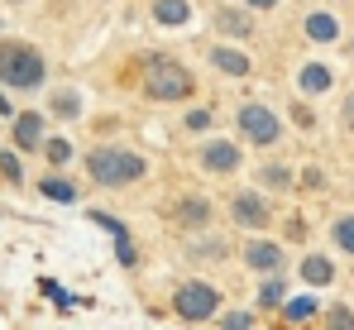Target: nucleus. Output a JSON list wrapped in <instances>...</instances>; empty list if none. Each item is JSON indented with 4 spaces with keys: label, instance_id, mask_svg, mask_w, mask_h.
<instances>
[{
    "label": "nucleus",
    "instance_id": "20",
    "mask_svg": "<svg viewBox=\"0 0 354 330\" xmlns=\"http://www.w3.org/2000/svg\"><path fill=\"white\" fill-rule=\"evenodd\" d=\"M39 196H48V201H62V206H72L82 192H77V182H67L58 172H48V177H39Z\"/></svg>",
    "mask_w": 354,
    "mask_h": 330
},
{
    "label": "nucleus",
    "instance_id": "24",
    "mask_svg": "<svg viewBox=\"0 0 354 330\" xmlns=\"http://www.w3.org/2000/svg\"><path fill=\"white\" fill-rule=\"evenodd\" d=\"M283 302V277L263 273V287H259V306H278Z\"/></svg>",
    "mask_w": 354,
    "mask_h": 330
},
{
    "label": "nucleus",
    "instance_id": "30",
    "mask_svg": "<svg viewBox=\"0 0 354 330\" xmlns=\"http://www.w3.org/2000/svg\"><path fill=\"white\" fill-rule=\"evenodd\" d=\"M340 120H345V129H354V91L345 96V110H340Z\"/></svg>",
    "mask_w": 354,
    "mask_h": 330
},
{
    "label": "nucleus",
    "instance_id": "22",
    "mask_svg": "<svg viewBox=\"0 0 354 330\" xmlns=\"http://www.w3.org/2000/svg\"><path fill=\"white\" fill-rule=\"evenodd\" d=\"M301 282H311V287L335 282V264H330L326 254H306V259H301Z\"/></svg>",
    "mask_w": 354,
    "mask_h": 330
},
{
    "label": "nucleus",
    "instance_id": "15",
    "mask_svg": "<svg viewBox=\"0 0 354 330\" xmlns=\"http://www.w3.org/2000/svg\"><path fill=\"white\" fill-rule=\"evenodd\" d=\"M330 86H335V72L326 62H301V72H297V91L301 96H326Z\"/></svg>",
    "mask_w": 354,
    "mask_h": 330
},
{
    "label": "nucleus",
    "instance_id": "17",
    "mask_svg": "<svg viewBox=\"0 0 354 330\" xmlns=\"http://www.w3.org/2000/svg\"><path fill=\"white\" fill-rule=\"evenodd\" d=\"M177 129L192 134V139H206V134L216 129V110H211V106H192V101H187L182 120H177Z\"/></svg>",
    "mask_w": 354,
    "mask_h": 330
},
{
    "label": "nucleus",
    "instance_id": "3",
    "mask_svg": "<svg viewBox=\"0 0 354 330\" xmlns=\"http://www.w3.org/2000/svg\"><path fill=\"white\" fill-rule=\"evenodd\" d=\"M48 82V57L29 39H0V86L5 91H39Z\"/></svg>",
    "mask_w": 354,
    "mask_h": 330
},
{
    "label": "nucleus",
    "instance_id": "4",
    "mask_svg": "<svg viewBox=\"0 0 354 330\" xmlns=\"http://www.w3.org/2000/svg\"><path fill=\"white\" fill-rule=\"evenodd\" d=\"M235 139L244 149H273L283 139V115L268 106V101H239L235 106Z\"/></svg>",
    "mask_w": 354,
    "mask_h": 330
},
{
    "label": "nucleus",
    "instance_id": "21",
    "mask_svg": "<svg viewBox=\"0 0 354 330\" xmlns=\"http://www.w3.org/2000/svg\"><path fill=\"white\" fill-rule=\"evenodd\" d=\"M225 254H230V244H225L221 235H201V239L187 244V259H201V264H216V259H225Z\"/></svg>",
    "mask_w": 354,
    "mask_h": 330
},
{
    "label": "nucleus",
    "instance_id": "14",
    "mask_svg": "<svg viewBox=\"0 0 354 330\" xmlns=\"http://www.w3.org/2000/svg\"><path fill=\"white\" fill-rule=\"evenodd\" d=\"M192 0H149V19L158 29H187L192 24Z\"/></svg>",
    "mask_w": 354,
    "mask_h": 330
},
{
    "label": "nucleus",
    "instance_id": "35",
    "mask_svg": "<svg viewBox=\"0 0 354 330\" xmlns=\"http://www.w3.org/2000/svg\"><path fill=\"white\" fill-rule=\"evenodd\" d=\"M350 53H354V39H350Z\"/></svg>",
    "mask_w": 354,
    "mask_h": 330
},
{
    "label": "nucleus",
    "instance_id": "9",
    "mask_svg": "<svg viewBox=\"0 0 354 330\" xmlns=\"http://www.w3.org/2000/svg\"><path fill=\"white\" fill-rule=\"evenodd\" d=\"M44 134H48L44 110H15L10 115V144H15V154H39Z\"/></svg>",
    "mask_w": 354,
    "mask_h": 330
},
{
    "label": "nucleus",
    "instance_id": "12",
    "mask_svg": "<svg viewBox=\"0 0 354 330\" xmlns=\"http://www.w3.org/2000/svg\"><path fill=\"white\" fill-rule=\"evenodd\" d=\"M48 115L62 120V125H77L86 115V91L82 86H53L48 91Z\"/></svg>",
    "mask_w": 354,
    "mask_h": 330
},
{
    "label": "nucleus",
    "instance_id": "29",
    "mask_svg": "<svg viewBox=\"0 0 354 330\" xmlns=\"http://www.w3.org/2000/svg\"><path fill=\"white\" fill-rule=\"evenodd\" d=\"M301 187H326V172H321V167H306V172H301Z\"/></svg>",
    "mask_w": 354,
    "mask_h": 330
},
{
    "label": "nucleus",
    "instance_id": "32",
    "mask_svg": "<svg viewBox=\"0 0 354 330\" xmlns=\"http://www.w3.org/2000/svg\"><path fill=\"white\" fill-rule=\"evenodd\" d=\"M244 5H249V10H278L283 0H244Z\"/></svg>",
    "mask_w": 354,
    "mask_h": 330
},
{
    "label": "nucleus",
    "instance_id": "18",
    "mask_svg": "<svg viewBox=\"0 0 354 330\" xmlns=\"http://www.w3.org/2000/svg\"><path fill=\"white\" fill-rule=\"evenodd\" d=\"M254 182H259V187H268V192H292L297 172L288 163H273V158H268V163L254 167Z\"/></svg>",
    "mask_w": 354,
    "mask_h": 330
},
{
    "label": "nucleus",
    "instance_id": "27",
    "mask_svg": "<svg viewBox=\"0 0 354 330\" xmlns=\"http://www.w3.org/2000/svg\"><path fill=\"white\" fill-rule=\"evenodd\" d=\"M221 330H254V316H249V311H235V306H230V311L221 316Z\"/></svg>",
    "mask_w": 354,
    "mask_h": 330
},
{
    "label": "nucleus",
    "instance_id": "5",
    "mask_svg": "<svg viewBox=\"0 0 354 330\" xmlns=\"http://www.w3.org/2000/svg\"><path fill=\"white\" fill-rule=\"evenodd\" d=\"M192 163H196V172H206V177H230V172L244 167V144L239 139H221V134H206V139H196Z\"/></svg>",
    "mask_w": 354,
    "mask_h": 330
},
{
    "label": "nucleus",
    "instance_id": "26",
    "mask_svg": "<svg viewBox=\"0 0 354 330\" xmlns=\"http://www.w3.org/2000/svg\"><path fill=\"white\" fill-rule=\"evenodd\" d=\"M326 330H354V311H350V306H330Z\"/></svg>",
    "mask_w": 354,
    "mask_h": 330
},
{
    "label": "nucleus",
    "instance_id": "7",
    "mask_svg": "<svg viewBox=\"0 0 354 330\" xmlns=\"http://www.w3.org/2000/svg\"><path fill=\"white\" fill-rule=\"evenodd\" d=\"M225 206H230V220H235L239 230H268V225H273V201H268L263 192H254V187L235 192Z\"/></svg>",
    "mask_w": 354,
    "mask_h": 330
},
{
    "label": "nucleus",
    "instance_id": "13",
    "mask_svg": "<svg viewBox=\"0 0 354 330\" xmlns=\"http://www.w3.org/2000/svg\"><path fill=\"white\" fill-rule=\"evenodd\" d=\"M283 244L278 239H249L244 244V268H254V273H278L283 268Z\"/></svg>",
    "mask_w": 354,
    "mask_h": 330
},
{
    "label": "nucleus",
    "instance_id": "16",
    "mask_svg": "<svg viewBox=\"0 0 354 330\" xmlns=\"http://www.w3.org/2000/svg\"><path fill=\"white\" fill-rule=\"evenodd\" d=\"M301 34H306L311 44H335V39H340V19H335L330 10H311V15L301 19Z\"/></svg>",
    "mask_w": 354,
    "mask_h": 330
},
{
    "label": "nucleus",
    "instance_id": "19",
    "mask_svg": "<svg viewBox=\"0 0 354 330\" xmlns=\"http://www.w3.org/2000/svg\"><path fill=\"white\" fill-rule=\"evenodd\" d=\"M39 154H44V163L48 167H67L77 158V149H72V139H62V134H44V144H39Z\"/></svg>",
    "mask_w": 354,
    "mask_h": 330
},
{
    "label": "nucleus",
    "instance_id": "34",
    "mask_svg": "<svg viewBox=\"0 0 354 330\" xmlns=\"http://www.w3.org/2000/svg\"><path fill=\"white\" fill-rule=\"evenodd\" d=\"M5 5H29V0H5Z\"/></svg>",
    "mask_w": 354,
    "mask_h": 330
},
{
    "label": "nucleus",
    "instance_id": "25",
    "mask_svg": "<svg viewBox=\"0 0 354 330\" xmlns=\"http://www.w3.org/2000/svg\"><path fill=\"white\" fill-rule=\"evenodd\" d=\"M330 239L345 249V254H354V216H340L335 220V230H330Z\"/></svg>",
    "mask_w": 354,
    "mask_h": 330
},
{
    "label": "nucleus",
    "instance_id": "11",
    "mask_svg": "<svg viewBox=\"0 0 354 330\" xmlns=\"http://www.w3.org/2000/svg\"><path fill=\"white\" fill-rule=\"evenodd\" d=\"M173 220L182 225V230H206L211 220H216V201L211 196H201V192H187V196H177V206H173Z\"/></svg>",
    "mask_w": 354,
    "mask_h": 330
},
{
    "label": "nucleus",
    "instance_id": "23",
    "mask_svg": "<svg viewBox=\"0 0 354 330\" xmlns=\"http://www.w3.org/2000/svg\"><path fill=\"white\" fill-rule=\"evenodd\" d=\"M0 177L10 187H24V167H19V154L15 149H0Z\"/></svg>",
    "mask_w": 354,
    "mask_h": 330
},
{
    "label": "nucleus",
    "instance_id": "10",
    "mask_svg": "<svg viewBox=\"0 0 354 330\" xmlns=\"http://www.w3.org/2000/svg\"><path fill=\"white\" fill-rule=\"evenodd\" d=\"M206 67H211V72H221V77H235V82L254 77V57L244 53V44H225V39L206 48Z\"/></svg>",
    "mask_w": 354,
    "mask_h": 330
},
{
    "label": "nucleus",
    "instance_id": "28",
    "mask_svg": "<svg viewBox=\"0 0 354 330\" xmlns=\"http://www.w3.org/2000/svg\"><path fill=\"white\" fill-rule=\"evenodd\" d=\"M306 316H316V297H297V302H288V321H306Z\"/></svg>",
    "mask_w": 354,
    "mask_h": 330
},
{
    "label": "nucleus",
    "instance_id": "6",
    "mask_svg": "<svg viewBox=\"0 0 354 330\" xmlns=\"http://www.w3.org/2000/svg\"><path fill=\"white\" fill-rule=\"evenodd\" d=\"M173 311L177 321H187V326H201V321H211L216 311H221V292L211 287V282H177L173 292Z\"/></svg>",
    "mask_w": 354,
    "mask_h": 330
},
{
    "label": "nucleus",
    "instance_id": "8",
    "mask_svg": "<svg viewBox=\"0 0 354 330\" xmlns=\"http://www.w3.org/2000/svg\"><path fill=\"white\" fill-rule=\"evenodd\" d=\"M211 29L225 44H249L254 39V15H249V5H211Z\"/></svg>",
    "mask_w": 354,
    "mask_h": 330
},
{
    "label": "nucleus",
    "instance_id": "1",
    "mask_svg": "<svg viewBox=\"0 0 354 330\" xmlns=\"http://www.w3.org/2000/svg\"><path fill=\"white\" fill-rule=\"evenodd\" d=\"M82 167H86V182L101 192H124L149 177V158L129 144H96L82 154Z\"/></svg>",
    "mask_w": 354,
    "mask_h": 330
},
{
    "label": "nucleus",
    "instance_id": "2",
    "mask_svg": "<svg viewBox=\"0 0 354 330\" xmlns=\"http://www.w3.org/2000/svg\"><path fill=\"white\" fill-rule=\"evenodd\" d=\"M139 96L149 106H187V101H196V77H192L187 62L158 53V57H149L144 72H139Z\"/></svg>",
    "mask_w": 354,
    "mask_h": 330
},
{
    "label": "nucleus",
    "instance_id": "33",
    "mask_svg": "<svg viewBox=\"0 0 354 330\" xmlns=\"http://www.w3.org/2000/svg\"><path fill=\"white\" fill-rule=\"evenodd\" d=\"M0 115H15V106H10V96L0 91Z\"/></svg>",
    "mask_w": 354,
    "mask_h": 330
},
{
    "label": "nucleus",
    "instance_id": "31",
    "mask_svg": "<svg viewBox=\"0 0 354 330\" xmlns=\"http://www.w3.org/2000/svg\"><path fill=\"white\" fill-rule=\"evenodd\" d=\"M292 120H297V125H316V115H311L306 106H292Z\"/></svg>",
    "mask_w": 354,
    "mask_h": 330
}]
</instances>
